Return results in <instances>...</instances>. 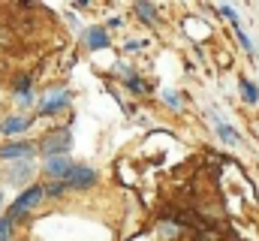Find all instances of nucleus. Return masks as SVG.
<instances>
[{
    "instance_id": "obj_1",
    "label": "nucleus",
    "mask_w": 259,
    "mask_h": 241,
    "mask_svg": "<svg viewBox=\"0 0 259 241\" xmlns=\"http://www.w3.org/2000/svg\"><path fill=\"white\" fill-rule=\"evenodd\" d=\"M42 196H46V193H42V187H27V190H24V193H21V196H18V199H15L12 205H9V214H6V217H9V220L21 217L24 211L36 208V205L42 202Z\"/></svg>"
},
{
    "instance_id": "obj_2",
    "label": "nucleus",
    "mask_w": 259,
    "mask_h": 241,
    "mask_svg": "<svg viewBox=\"0 0 259 241\" xmlns=\"http://www.w3.org/2000/svg\"><path fill=\"white\" fill-rule=\"evenodd\" d=\"M69 145H72L69 130H58V133H52V136L42 142V154H46V157H66Z\"/></svg>"
},
{
    "instance_id": "obj_3",
    "label": "nucleus",
    "mask_w": 259,
    "mask_h": 241,
    "mask_svg": "<svg viewBox=\"0 0 259 241\" xmlns=\"http://www.w3.org/2000/svg\"><path fill=\"white\" fill-rule=\"evenodd\" d=\"M94 181H97V172H94L91 166H75L64 184H66V190H84V187H91Z\"/></svg>"
},
{
    "instance_id": "obj_4",
    "label": "nucleus",
    "mask_w": 259,
    "mask_h": 241,
    "mask_svg": "<svg viewBox=\"0 0 259 241\" xmlns=\"http://www.w3.org/2000/svg\"><path fill=\"white\" fill-rule=\"evenodd\" d=\"M72 169H75V163L69 157H49L46 160V175H52L55 181H66Z\"/></svg>"
},
{
    "instance_id": "obj_5",
    "label": "nucleus",
    "mask_w": 259,
    "mask_h": 241,
    "mask_svg": "<svg viewBox=\"0 0 259 241\" xmlns=\"http://www.w3.org/2000/svg\"><path fill=\"white\" fill-rule=\"evenodd\" d=\"M0 157L3 160H30L33 157V145L30 142H12V145H3L0 148Z\"/></svg>"
},
{
    "instance_id": "obj_6",
    "label": "nucleus",
    "mask_w": 259,
    "mask_h": 241,
    "mask_svg": "<svg viewBox=\"0 0 259 241\" xmlns=\"http://www.w3.org/2000/svg\"><path fill=\"white\" fill-rule=\"evenodd\" d=\"M30 175H33V163L30 160H21V163L6 169V181L9 184H24V181H30Z\"/></svg>"
},
{
    "instance_id": "obj_7",
    "label": "nucleus",
    "mask_w": 259,
    "mask_h": 241,
    "mask_svg": "<svg viewBox=\"0 0 259 241\" xmlns=\"http://www.w3.org/2000/svg\"><path fill=\"white\" fill-rule=\"evenodd\" d=\"M84 39H88V49H94V52H100V49H109V46H112V39H109L106 27H91V30L84 33Z\"/></svg>"
},
{
    "instance_id": "obj_8",
    "label": "nucleus",
    "mask_w": 259,
    "mask_h": 241,
    "mask_svg": "<svg viewBox=\"0 0 259 241\" xmlns=\"http://www.w3.org/2000/svg\"><path fill=\"white\" fill-rule=\"evenodd\" d=\"M66 103H69V94H66V91H58L52 100H46V103H42V115H55V112H61Z\"/></svg>"
},
{
    "instance_id": "obj_9",
    "label": "nucleus",
    "mask_w": 259,
    "mask_h": 241,
    "mask_svg": "<svg viewBox=\"0 0 259 241\" xmlns=\"http://www.w3.org/2000/svg\"><path fill=\"white\" fill-rule=\"evenodd\" d=\"M214 127H217V133H220V139H223L226 145H238V142H241L238 130H235V127H229V124H223L220 118H214Z\"/></svg>"
},
{
    "instance_id": "obj_10",
    "label": "nucleus",
    "mask_w": 259,
    "mask_h": 241,
    "mask_svg": "<svg viewBox=\"0 0 259 241\" xmlns=\"http://www.w3.org/2000/svg\"><path fill=\"white\" fill-rule=\"evenodd\" d=\"M27 127H30V118L15 115V118H9V120H3V124H0V133L12 136V133H21V130H27Z\"/></svg>"
},
{
    "instance_id": "obj_11",
    "label": "nucleus",
    "mask_w": 259,
    "mask_h": 241,
    "mask_svg": "<svg viewBox=\"0 0 259 241\" xmlns=\"http://www.w3.org/2000/svg\"><path fill=\"white\" fill-rule=\"evenodd\" d=\"M238 85H241V91H244V103H250V106L259 103V88L247 78V75H241V78H238Z\"/></svg>"
},
{
    "instance_id": "obj_12",
    "label": "nucleus",
    "mask_w": 259,
    "mask_h": 241,
    "mask_svg": "<svg viewBox=\"0 0 259 241\" xmlns=\"http://www.w3.org/2000/svg\"><path fill=\"white\" fill-rule=\"evenodd\" d=\"M133 9L139 18H145V24H157V6L154 3H136Z\"/></svg>"
},
{
    "instance_id": "obj_13",
    "label": "nucleus",
    "mask_w": 259,
    "mask_h": 241,
    "mask_svg": "<svg viewBox=\"0 0 259 241\" xmlns=\"http://www.w3.org/2000/svg\"><path fill=\"white\" fill-rule=\"evenodd\" d=\"M127 85H130V91L136 94V97H142V94H148V85L139 78V75H133V78H127Z\"/></svg>"
},
{
    "instance_id": "obj_14",
    "label": "nucleus",
    "mask_w": 259,
    "mask_h": 241,
    "mask_svg": "<svg viewBox=\"0 0 259 241\" xmlns=\"http://www.w3.org/2000/svg\"><path fill=\"white\" fill-rule=\"evenodd\" d=\"M64 190H66L64 181H52V184H46V187H42V193H46V196H61Z\"/></svg>"
},
{
    "instance_id": "obj_15",
    "label": "nucleus",
    "mask_w": 259,
    "mask_h": 241,
    "mask_svg": "<svg viewBox=\"0 0 259 241\" xmlns=\"http://www.w3.org/2000/svg\"><path fill=\"white\" fill-rule=\"evenodd\" d=\"M9 235H12V220L3 217V220H0V241H9Z\"/></svg>"
},
{
    "instance_id": "obj_16",
    "label": "nucleus",
    "mask_w": 259,
    "mask_h": 241,
    "mask_svg": "<svg viewBox=\"0 0 259 241\" xmlns=\"http://www.w3.org/2000/svg\"><path fill=\"white\" fill-rule=\"evenodd\" d=\"M163 100H166V103H169L172 109H181V100H178V97H175L172 91H166V94H163Z\"/></svg>"
},
{
    "instance_id": "obj_17",
    "label": "nucleus",
    "mask_w": 259,
    "mask_h": 241,
    "mask_svg": "<svg viewBox=\"0 0 259 241\" xmlns=\"http://www.w3.org/2000/svg\"><path fill=\"white\" fill-rule=\"evenodd\" d=\"M142 46H145V43H139V39H130V43H127V52H139Z\"/></svg>"
},
{
    "instance_id": "obj_18",
    "label": "nucleus",
    "mask_w": 259,
    "mask_h": 241,
    "mask_svg": "<svg viewBox=\"0 0 259 241\" xmlns=\"http://www.w3.org/2000/svg\"><path fill=\"white\" fill-rule=\"evenodd\" d=\"M0 208H3V190H0Z\"/></svg>"
}]
</instances>
